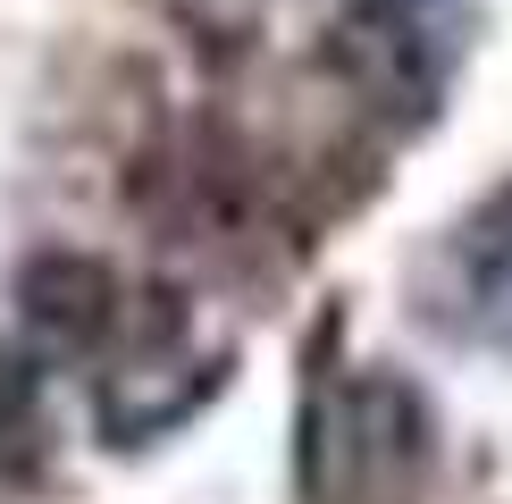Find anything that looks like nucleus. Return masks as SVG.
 <instances>
[{"mask_svg": "<svg viewBox=\"0 0 512 504\" xmlns=\"http://www.w3.org/2000/svg\"><path fill=\"white\" fill-rule=\"evenodd\" d=\"M26 320L42 336H59V345H93V336L118 320L110 269H93V261H42L26 278Z\"/></svg>", "mask_w": 512, "mask_h": 504, "instance_id": "1", "label": "nucleus"}, {"mask_svg": "<svg viewBox=\"0 0 512 504\" xmlns=\"http://www.w3.org/2000/svg\"><path fill=\"white\" fill-rule=\"evenodd\" d=\"M34 395H42L34 362L17 345H0V446H17V437L34 429Z\"/></svg>", "mask_w": 512, "mask_h": 504, "instance_id": "2", "label": "nucleus"}]
</instances>
